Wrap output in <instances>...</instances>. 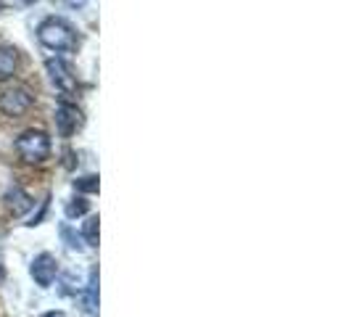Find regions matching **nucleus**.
Listing matches in <instances>:
<instances>
[{"label":"nucleus","mask_w":351,"mask_h":317,"mask_svg":"<svg viewBox=\"0 0 351 317\" xmlns=\"http://www.w3.org/2000/svg\"><path fill=\"white\" fill-rule=\"evenodd\" d=\"M5 201H8V209L14 211L16 217H21V214H27V211L32 209V198H29V193L21 188V185H11L8 188V193H5Z\"/></svg>","instance_id":"7"},{"label":"nucleus","mask_w":351,"mask_h":317,"mask_svg":"<svg viewBox=\"0 0 351 317\" xmlns=\"http://www.w3.org/2000/svg\"><path fill=\"white\" fill-rule=\"evenodd\" d=\"M98 217H88L85 228H82V238H85V246H98Z\"/></svg>","instance_id":"9"},{"label":"nucleus","mask_w":351,"mask_h":317,"mask_svg":"<svg viewBox=\"0 0 351 317\" xmlns=\"http://www.w3.org/2000/svg\"><path fill=\"white\" fill-rule=\"evenodd\" d=\"M14 148H16V154L21 156V161H27V164H43L45 158L51 156L53 143H51V135L45 130L29 127V130H24L16 138Z\"/></svg>","instance_id":"2"},{"label":"nucleus","mask_w":351,"mask_h":317,"mask_svg":"<svg viewBox=\"0 0 351 317\" xmlns=\"http://www.w3.org/2000/svg\"><path fill=\"white\" fill-rule=\"evenodd\" d=\"M56 127H58L61 138H71L82 127V111L69 101H61L56 108Z\"/></svg>","instance_id":"5"},{"label":"nucleus","mask_w":351,"mask_h":317,"mask_svg":"<svg viewBox=\"0 0 351 317\" xmlns=\"http://www.w3.org/2000/svg\"><path fill=\"white\" fill-rule=\"evenodd\" d=\"M61 238H64V241H66V246L71 248V251H82V241H80V235H74V230L69 228V225H64V228H61Z\"/></svg>","instance_id":"12"},{"label":"nucleus","mask_w":351,"mask_h":317,"mask_svg":"<svg viewBox=\"0 0 351 317\" xmlns=\"http://www.w3.org/2000/svg\"><path fill=\"white\" fill-rule=\"evenodd\" d=\"M74 188H77L80 193H95V191H98V177L95 175L80 177V180H74Z\"/></svg>","instance_id":"10"},{"label":"nucleus","mask_w":351,"mask_h":317,"mask_svg":"<svg viewBox=\"0 0 351 317\" xmlns=\"http://www.w3.org/2000/svg\"><path fill=\"white\" fill-rule=\"evenodd\" d=\"M32 104H35V95L27 88H11L0 95V111L5 117H21L32 108Z\"/></svg>","instance_id":"3"},{"label":"nucleus","mask_w":351,"mask_h":317,"mask_svg":"<svg viewBox=\"0 0 351 317\" xmlns=\"http://www.w3.org/2000/svg\"><path fill=\"white\" fill-rule=\"evenodd\" d=\"M37 40H40L48 51H56V53H69V51H74V45H77L74 30H71L64 19H56V16L45 19V21L37 27Z\"/></svg>","instance_id":"1"},{"label":"nucleus","mask_w":351,"mask_h":317,"mask_svg":"<svg viewBox=\"0 0 351 317\" xmlns=\"http://www.w3.org/2000/svg\"><path fill=\"white\" fill-rule=\"evenodd\" d=\"M19 3H35V0H19Z\"/></svg>","instance_id":"15"},{"label":"nucleus","mask_w":351,"mask_h":317,"mask_svg":"<svg viewBox=\"0 0 351 317\" xmlns=\"http://www.w3.org/2000/svg\"><path fill=\"white\" fill-rule=\"evenodd\" d=\"M88 209H90V204L85 198H74L71 204H66V217H69V220L82 217V214H88Z\"/></svg>","instance_id":"11"},{"label":"nucleus","mask_w":351,"mask_h":317,"mask_svg":"<svg viewBox=\"0 0 351 317\" xmlns=\"http://www.w3.org/2000/svg\"><path fill=\"white\" fill-rule=\"evenodd\" d=\"M56 272H58V264L51 254H37L32 267H29V275L35 278L40 288H51L53 281H56Z\"/></svg>","instance_id":"6"},{"label":"nucleus","mask_w":351,"mask_h":317,"mask_svg":"<svg viewBox=\"0 0 351 317\" xmlns=\"http://www.w3.org/2000/svg\"><path fill=\"white\" fill-rule=\"evenodd\" d=\"M66 3H69V5H85L88 0H66Z\"/></svg>","instance_id":"13"},{"label":"nucleus","mask_w":351,"mask_h":317,"mask_svg":"<svg viewBox=\"0 0 351 317\" xmlns=\"http://www.w3.org/2000/svg\"><path fill=\"white\" fill-rule=\"evenodd\" d=\"M19 67V51L14 45H0V82L11 80Z\"/></svg>","instance_id":"8"},{"label":"nucleus","mask_w":351,"mask_h":317,"mask_svg":"<svg viewBox=\"0 0 351 317\" xmlns=\"http://www.w3.org/2000/svg\"><path fill=\"white\" fill-rule=\"evenodd\" d=\"M45 69L51 74V82L61 90V93H74V90H77V74H74V69H71L61 56L48 58V61H45Z\"/></svg>","instance_id":"4"},{"label":"nucleus","mask_w":351,"mask_h":317,"mask_svg":"<svg viewBox=\"0 0 351 317\" xmlns=\"http://www.w3.org/2000/svg\"><path fill=\"white\" fill-rule=\"evenodd\" d=\"M43 317H66V315H64V312H45Z\"/></svg>","instance_id":"14"}]
</instances>
